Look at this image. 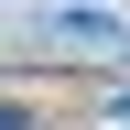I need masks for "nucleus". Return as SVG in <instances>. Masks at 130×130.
<instances>
[{
    "mask_svg": "<svg viewBox=\"0 0 130 130\" xmlns=\"http://www.w3.org/2000/svg\"><path fill=\"white\" fill-rule=\"evenodd\" d=\"M0 130H32V108H11V98H0Z\"/></svg>",
    "mask_w": 130,
    "mask_h": 130,
    "instance_id": "obj_1",
    "label": "nucleus"
},
{
    "mask_svg": "<svg viewBox=\"0 0 130 130\" xmlns=\"http://www.w3.org/2000/svg\"><path fill=\"white\" fill-rule=\"evenodd\" d=\"M108 119H130V98H119V87H108Z\"/></svg>",
    "mask_w": 130,
    "mask_h": 130,
    "instance_id": "obj_2",
    "label": "nucleus"
}]
</instances>
